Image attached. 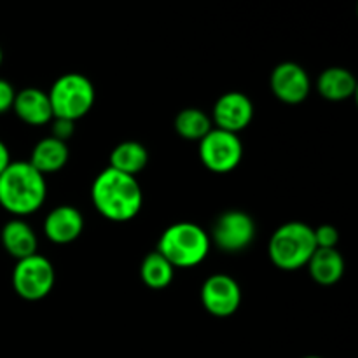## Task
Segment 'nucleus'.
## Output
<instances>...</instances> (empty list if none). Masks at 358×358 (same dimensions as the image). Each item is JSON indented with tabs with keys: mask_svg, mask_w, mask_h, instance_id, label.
Listing matches in <instances>:
<instances>
[{
	"mask_svg": "<svg viewBox=\"0 0 358 358\" xmlns=\"http://www.w3.org/2000/svg\"><path fill=\"white\" fill-rule=\"evenodd\" d=\"M93 205L105 219L126 222L138 215L142 210V187L131 175L105 168L91 187Z\"/></svg>",
	"mask_w": 358,
	"mask_h": 358,
	"instance_id": "obj_1",
	"label": "nucleus"
},
{
	"mask_svg": "<svg viewBox=\"0 0 358 358\" xmlns=\"http://www.w3.org/2000/svg\"><path fill=\"white\" fill-rule=\"evenodd\" d=\"M44 175L38 173L28 161H10L0 173V206L16 217L37 212L45 201Z\"/></svg>",
	"mask_w": 358,
	"mask_h": 358,
	"instance_id": "obj_2",
	"label": "nucleus"
},
{
	"mask_svg": "<svg viewBox=\"0 0 358 358\" xmlns=\"http://www.w3.org/2000/svg\"><path fill=\"white\" fill-rule=\"evenodd\" d=\"M210 247L212 241L201 226L194 222H177L164 229L156 252L175 269H189L205 261Z\"/></svg>",
	"mask_w": 358,
	"mask_h": 358,
	"instance_id": "obj_3",
	"label": "nucleus"
},
{
	"mask_svg": "<svg viewBox=\"0 0 358 358\" xmlns=\"http://www.w3.org/2000/svg\"><path fill=\"white\" fill-rule=\"evenodd\" d=\"M317 250L313 227L292 220L280 226L271 234L268 243V255L276 268L283 271H297L310 262Z\"/></svg>",
	"mask_w": 358,
	"mask_h": 358,
	"instance_id": "obj_4",
	"label": "nucleus"
},
{
	"mask_svg": "<svg viewBox=\"0 0 358 358\" xmlns=\"http://www.w3.org/2000/svg\"><path fill=\"white\" fill-rule=\"evenodd\" d=\"M48 96L55 117L76 122L93 108L96 93L93 83L86 76L72 72L58 77Z\"/></svg>",
	"mask_w": 358,
	"mask_h": 358,
	"instance_id": "obj_5",
	"label": "nucleus"
},
{
	"mask_svg": "<svg viewBox=\"0 0 358 358\" xmlns=\"http://www.w3.org/2000/svg\"><path fill=\"white\" fill-rule=\"evenodd\" d=\"M56 273L51 261L41 254L20 259L13 271L14 292L24 301H41L51 294Z\"/></svg>",
	"mask_w": 358,
	"mask_h": 358,
	"instance_id": "obj_6",
	"label": "nucleus"
},
{
	"mask_svg": "<svg viewBox=\"0 0 358 358\" xmlns=\"http://www.w3.org/2000/svg\"><path fill=\"white\" fill-rule=\"evenodd\" d=\"M199 159L213 173H229L243 159V143L236 133L212 128L199 140Z\"/></svg>",
	"mask_w": 358,
	"mask_h": 358,
	"instance_id": "obj_7",
	"label": "nucleus"
},
{
	"mask_svg": "<svg viewBox=\"0 0 358 358\" xmlns=\"http://www.w3.org/2000/svg\"><path fill=\"white\" fill-rule=\"evenodd\" d=\"M254 238V219L241 210H229L215 220L210 241H213L220 250L233 254L250 247Z\"/></svg>",
	"mask_w": 358,
	"mask_h": 358,
	"instance_id": "obj_8",
	"label": "nucleus"
},
{
	"mask_svg": "<svg viewBox=\"0 0 358 358\" xmlns=\"http://www.w3.org/2000/svg\"><path fill=\"white\" fill-rule=\"evenodd\" d=\"M201 303L210 315L227 318L238 311L241 304V289L236 280L224 273L208 276L201 287Z\"/></svg>",
	"mask_w": 358,
	"mask_h": 358,
	"instance_id": "obj_9",
	"label": "nucleus"
},
{
	"mask_svg": "<svg viewBox=\"0 0 358 358\" xmlns=\"http://www.w3.org/2000/svg\"><path fill=\"white\" fill-rule=\"evenodd\" d=\"M273 94L280 101L297 105L308 98L311 91V80L306 70L294 62H283L273 69L269 77Z\"/></svg>",
	"mask_w": 358,
	"mask_h": 358,
	"instance_id": "obj_10",
	"label": "nucleus"
},
{
	"mask_svg": "<svg viewBox=\"0 0 358 358\" xmlns=\"http://www.w3.org/2000/svg\"><path fill=\"white\" fill-rule=\"evenodd\" d=\"M252 117H254V103L241 91L224 93L213 105L212 122H215L217 128L224 131L238 135L241 129L250 124Z\"/></svg>",
	"mask_w": 358,
	"mask_h": 358,
	"instance_id": "obj_11",
	"label": "nucleus"
},
{
	"mask_svg": "<svg viewBox=\"0 0 358 358\" xmlns=\"http://www.w3.org/2000/svg\"><path fill=\"white\" fill-rule=\"evenodd\" d=\"M84 217L76 206L59 205L48 213L44 220V234L56 245H69L83 234Z\"/></svg>",
	"mask_w": 358,
	"mask_h": 358,
	"instance_id": "obj_12",
	"label": "nucleus"
},
{
	"mask_svg": "<svg viewBox=\"0 0 358 358\" xmlns=\"http://www.w3.org/2000/svg\"><path fill=\"white\" fill-rule=\"evenodd\" d=\"M13 110L30 126H44L52 121V108L48 93L37 87H24L14 96Z\"/></svg>",
	"mask_w": 358,
	"mask_h": 358,
	"instance_id": "obj_13",
	"label": "nucleus"
},
{
	"mask_svg": "<svg viewBox=\"0 0 358 358\" xmlns=\"http://www.w3.org/2000/svg\"><path fill=\"white\" fill-rule=\"evenodd\" d=\"M0 240H2V245L7 254L13 255L16 261L37 254V234L34 233V229L23 219H17L16 217V219L9 220L2 227Z\"/></svg>",
	"mask_w": 358,
	"mask_h": 358,
	"instance_id": "obj_14",
	"label": "nucleus"
},
{
	"mask_svg": "<svg viewBox=\"0 0 358 358\" xmlns=\"http://www.w3.org/2000/svg\"><path fill=\"white\" fill-rule=\"evenodd\" d=\"M69 154V145L65 142L52 138V136H45L34 147L28 163L42 175L56 173L66 166Z\"/></svg>",
	"mask_w": 358,
	"mask_h": 358,
	"instance_id": "obj_15",
	"label": "nucleus"
},
{
	"mask_svg": "<svg viewBox=\"0 0 358 358\" xmlns=\"http://www.w3.org/2000/svg\"><path fill=\"white\" fill-rule=\"evenodd\" d=\"M308 269L317 283L324 287L334 285L345 275V259L336 248H317L308 262Z\"/></svg>",
	"mask_w": 358,
	"mask_h": 358,
	"instance_id": "obj_16",
	"label": "nucleus"
},
{
	"mask_svg": "<svg viewBox=\"0 0 358 358\" xmlns=\"http://www.w3.org/2000/svg\"><path fill=\"white\" fill-rule=\"evenodd\" d=\"M318 93L329 101H345L352 98L357 91V79L348 69L331 66L325 69L318 77Z\"/></svg>",
	"mask_w": 358,
	"mask_h": 358,
	"instance_id": "obj_17",
	"label": "nucleus"
},
{
	"mask_svg": "<svg viewBox=\"0 0 358 358\" xmlns=\"http://www.w3.org/2000/svg\"><path fill=\"white\" fill-rule=\"evenodd\" d=\"M108 161H110V166L108 168L135 177L149 163V150L140 142L126 140V142H121L119 145L114 147Z\"/></svg>",
	"mask_w": 358,
	"mask_h": 358,
	"instance_id": "obj_18",
	"label": "nucleus"
},
{
	"mask_svg": "<svg viewBox=\"0 0 358 358\" xmlns=\"http://www.w3.org/2000/svg\"><path fill=\"white\" fill-rule=\"evenodd\" d=\"M175 268L159 254V252H152L143 259L142 266H140V278L145 283L149 289L161 290L166 289L171 282H173Z\"/></svg>",
	"mask_w": 358,
	"mask_h": 358,
	"instance_id": "obj_19",
	"label": "nucleus"
},
{
	"mask_svg": "<svg viewBox=\"0 0 358 358\" xmlns=\"http://www.w3.org/2000/svg\"><path fill=\"white\" fill-rule=\"evenodd\" d=\"M212 119L199 108H184L175 117V131L185 140H199L212 129Z\"/></svg>",
	"mask_w": 358,
	"mask_h": 358,
	"instance_id": "obj_20",
	"label": "nucleus"
},
{
	"mask_svg": "<svg viewBox=\"0 0 358 358\" xmlns=\"http://www.w3.org/2000/svg\"><path fill=\"white\" fill-rule=\"evenodd\" d=\"M315 243L317 248H336L339 241V233L334 226L331 224H322L317 229H313Z\"/></svg>",
	"mask_w": 358,
	"mask_h": 358,
	"instance_id": "obj_21",
	"label": "nucleus"
},
{
	"mask_svg": "<svg viewBox=\"0 0 358 358\" xmlns=\"http://www.w3.org/2000/svg\"><path fill=\"white\" fill-rule=\"evenodd\" d=\"M51 136L56 140H62L66 143V140L72 138V135L76 133V122L69 121V119H58L52 117L51 121Z\"/></svg>",
	"mask_w": 358,
	"mask_h": 358,
	"instance_id": "obj_22",
	"label": "nucleus"
},
{
	"mask_svg": "<svg viewBox=\"0 0 358 358\" xmlns=\"http://www.w3.org/2000/svg\"><path fill=\"white\" fill-rule=\"evenodd\" d=\"M14 96H16V91H14L13 84L0 77V114H6L7 110L13 108Z\"/></svg>",
	"mask_w": 358,
	"mask_h": 358,
	"instance_id": "obj_23",
	"label": "nucleus"
},
{
	"mask_svg": "<svg viewBox=\"0 0 358 358\" xmlns=\"http://www.w3.org/2000/svg\"><path fill=\"white\" fill-rule=\"evenodd\" d=\"M10 163V154H9V149H7L6 143L0 140V173H2L3 170H6L7 166H9Z\"/></svg>",
	"mask_w": 358,
	"mask_h": 358,
	"instance_id": "obj_24",
	"label": "nucleus"
},
{
	"mask_svg": "<svg viewBox=\"0 0 358 358\" xmlns=\"http://www.w3.org/2000/svg\"><path fill=\"white\" fill-rule=\"evenodd\" d=\"M3 62V52H2V48H0V65H2Z\"/></svg>",
	"mask_w": 358,
	"mask_h": 358,
	"instance_id": "obj_25",
	"label": "nucleus"
},
{
	"mask_svg": "<svg viewBox=\"0 0 358 358\" xmlns=\"http://www.w3.org/2000/svg\"><path fill=\"white\" fill-rule=\"evenodd\" d=\"M303 358H322V357H317V355H308V357H303Z\"/></svg>",
	"mask_w": 358,
	"mask_h": 358,
	"instance_id": "obj_26",
	"label": "nucleus"
}]
</instances>
